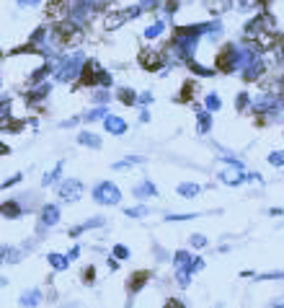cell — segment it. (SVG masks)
Wrapping results in <instances>:
<instances>
[{"instance_id":"cell-49","label":"cell","mask_w":284,"mask_h":308,"mask_svg":"<svg viewBox=\"0 0 284 308\" xmlns=\"http://www.w3.org/2000/svg\"><path fill=\"white\" fill-rule=\"evenodd\" d=\"M140 101H142V104H150V101H152V94H142Z\"/></svg>"},{"instance_id":"cell-44","label":"cell","mask_w":284,"mask_h":308,"mask_svg":"<svg viewBox=\"0 0 284 308\" xmlns=\"http://www.w3.org/2000/svg\"><path fill=\"white\" fill-rule=\"evenodd\" d=\"M165 11L168 13H176L179 11V0H165Z\"/></svg>"},{"instance_id":"cell-22","label":"cell","mask_w":284,"mask_h":308,"mask_svg":"<svg viewBox=\"0 0 284 308\" xmlns=\"http://www.w3.org/2000/svg\"><path fill=\"white\" fill-rule=\"evenodd\" d=\"M179 194L186 197V200H191V197L199 194V184H189V182H184V184H179Z\"/></svg>"},{"instance_id":"cell-8","label":"cell","mask_w":284,"mask_h":308,"mask_svg":"<svg viewBox=\"0 0 284 308\" xmlns=\"http://www.w3.org/2000/svg\"><path fill=\"white\" fill-rule=\"evenodd\" d=\"M140 65L145 70H160L163 68V55L158 50H142L140 52Z\"/></svg>"},{"instance_id":"cell-43","label":"cell","mask_w":284,"mask_h":308,"mask_svg":"<svg viewBox=\"0 0 284 308\" xmlns=\"http://www.w3.org/2000/svg\"><path fill=\"white\" fill-rule=\"evenodd\" d=\"M3 259H8V261H18V251H16V249H3Z\"/></svg>"},{"instance_id":"cell-37","label":"cell","mask_w":284,"mask_h":308,"mask_svg":"<svg viewBox=\"0 0 284 308\" xmlns=\"http://www.w3.org/2000/svg\"><path fill=\"white\" fill-rule=\"evenodd\" d=\"M189 68H191V70H194L196 75H212V73H214V70H207V68H202V65L191 62V60H189Z\"/></svg>"},{"instance_id":"cell-26","label":"cell","mask_w":284,"mask_h":308,"mask_svg":"<svg viewBox=\"0 0 284 308\" xmlns=\"http://www.w3.org/2000/svg\"><path fill=\"white\" fill-rule=\"evenodd\" d=\"M49 70H52V65H49V62H47V65H41V68H39V70L29 78V83H39L41 78H47V75H49Z\"/></svg>"},{"instance_id":"cell-28","label":"cell","mask_w":284,"mask_h":308,"mask_svg":"<svg viewBox=\"0 0 284 308\" xmlns=\"http://www.w3.org/2000/svg\"><path fill=\"white\" fill-rule=\"evenodd\" d=\"M204 104H207V109H209V112H217V109H220V96H217V94H209Z\"/></svg>"},{"instance_id":"cell-38","label":"cell","mask_w":284,"mask_h":308,"mask_svg":"<svg viewBox=\"0 0 284 308\" xmlns=\"http://www.w3.org/2000/svg\"><path fill=\"white\" fill-rule=\"evenodd\" d=\"M142 161H145L142 156H132V158H127V161H119L114 168H124V166H129V163H142Z\"/></svg>"},{"instance_id":"cell-45","label":"cell","mask_w":284,"mask_h":308,"mask_svg":"<svg viewBox=\"0 0 284 308\" xmlns=\"http://www.w3.org/2000/svg\"><path fill=\"white\" fill-rule=\"evenodd\" d=\"M189 217H196V215H189V212H184V215H165V220H189Z\"/></svg>"},{"instance_id":"cell-25","label":"cell","mask_w":284,"mask_h":308,"mask_svg":"<svg viewBox=\"0 0 284 308\" xmlns=\"http://www.w3.org/2000/svg\"><path fill=\"white\" fill-rule=\"evenodd\" d=\"M119 101L122 104H135L137 101V94L132 91V88H122V91H119Z\"/></svg>"},{"instance_id":"cell-27","label":"cell","mask_w":284,"mask_h":308,"mask_svg":"<svg viewBox=\"0 0 284 308\" xmlns=\"http://www.w3.org/2000/svg\"><path fill=\"white\" fill-rule=\"evenodd\" d=\"M163 29H165V26L160 24V21H158V24H152V26H147V29H145V39H155V36H160Z\"/></svg>"},{"instance_id":"cell-36","label":"cell","mask_w":284,"mask_h":308,"mask_svg":"<svg viewBox=\"0 0 284 308\" xmlns=\"http://www.w3.org/2000/svg\"><path fill=\"white\" fill-rule=\"evenodd\" d=\"M111 254H114L117 259H129V249H127V246H122V244H117Z\"/></svg>"},{"instance_id":"cell-10","label":"cell","mask_w":284,"mask_h":308,"mask_svg":"<svg viewBox=\"0 0 284 308\" xmlns=\"http://www.w3.org/2000/svg\"><path fill=\"white\" fill-rule=\"evenodd\" d=\"M103 127L111 132V135H124V132H127V122L119 119V117H114V114H108V117L103 119Z\"/></svg>"},{"instance_id":"cell-32","label":"cell","mask_w":284,"mask_h":308,"mask_svg":"<svg viewBox=\"0 0 284 308\" xmlns=\"http://www.w3.org/2000/svg\"><path fill=\"white\" fill-rule=\"evenodd\" d=\"M248 104H253L251 96H248V94H240V96H238V112H246Z\"/></svg>"},{"instance_id":"cell-48","label":"cell","mask_w":284,"mask_h":308,"mask_svg":"<svg viewBox=\"0 0 284 308\" xmlns=\"http://www.w3.org/2000/svg\"><path fill=\"white\" fill-rule=\"evenodd\" d=\"M155 3H158V0H142V8L147 11V8H155Z\"/></svg>"},{"instance_id":"cell-17","label":"cell","mask_w":284,"mask_h":308,"mask_svg":"<svg viewBox=\"0 0 284 308\" xmlns=\"http://www.w3.org/2000/svg\"><path fill=\"white\" fill-rule=\"evenodd\" d=\"M196 117H199V135H207L209 127H212V117H209V112H204V109H196Z\"/></svg>"},{"instance_id":"cell-21","label":"cell","mask_w":284,"mask_h":308,"mask_svg":"<svg viewBox=\"0 0 284 308\" xmlns=\"http://www.w3.org/2000/svg\"><path fill=\"white\" fill-rule=\"evenodd\" d=\"M47 259H49V264H52L54 270H68V264L73 261L70 256H62V254H49Z\"/></svg>"},{"instance_id":"cell-5","label":"cell","mask_w":284,"mask_h":308,"mask_svg":"<svg viewBox=\"0 0 284 308\" xmlns=\"http://www.w3.org/2000/svg\"><path fill=\"white\" fill-rule=\"evenodd\" d=\"M96 6H101V0H75L73 8H70V18L80 24V21H85L93 11H98Z\"/></svg>"},{"instance_id":"cell-47","label":"cell","mask_w":284,"mask_h":308,"mask_svg":"<svg viewBox=\"0 0 284 308\" xmlns=\"http://www.w3.org/2000/svg\"><path fill=\"white\" fill-rule=\"evenodd\" d=\"M41 0H18V6H39Z\"/></svg>"},{"instance_id":"cell-35","label":"cell","mask_w":284,"mask_h":308,"mask_svg":"<svg viewBox=\"0 0 284 308\" xmlns=\"http://www.w3.org/2000/svg\"><path fill=\"white\" fill-rule=\"evenodd\" d=\"M191 246H196V249H204V246H207V238H204L202 233H194V236H191Z\"/></svg>"},{"instance_id":"cell-51","label":"cell","mask_w":284,"mask_h":308,"mask_svg":"<svg viewBox=\"0 0 284 308\" xmlns=\"http://www.w3.org/2000/svg\"><path fill=\"white\" fill-rule=\"evenodd\" d=\"M269 215H274V217H276V215H281V207H271V210H269Z\"/></svg>"},{"instance_id":"cell-12","label":"cell","mask_w":284,"mask_h":308,"mask_svg":"<svg viewBox=\"0 0 284 308\" xmlns=\"http://www.w3.org/2000/svg\"><path fill=\"white\" fill-rule=\"evenodd\" d=\"M60 220V210H57V205H47L44 210H41V226H54Z\"/></svg>"},{"instance_id":"cell-23","label":"cell","mask_w":284,"mask_h":308,"mask_svg":"<svg viewBox=\"0 0 284 308\" xmlns=\"http://www.w3.org/2000/svg\"><path fill=\"white\" fill-rule=\"evenodd\" d=\"M0 212H3V217H18L21 215V205L18 202H3Z\"/></svg>"},{"instance_id":"cell-42","label":"cell","mask_w":284,"mask_h":308,"mask_svg":"<svg viewBox=\"0 0 284 308\" xmlns=\"http://www.w3.org/2000/svg\"><path fill=\"white\" fill-rule=\"evenodd\" d=\"M93 101H96V104H106V101H108V91H96V94H93Z\"/></svg>"},{"instance_id":"cell-30","label":"cell","mask_w":284,"mask_h":308,"mask_svg":"<svg viewBox=\"0 0 284 308\" xmlns=\"http://www.w3.org/2000/svg\"><path fill=\"white\" fill-rule=\"evenodd\" d=\"M60 171H62V163H57V168H54L52 173H47L44 179H41V184H44V187H49L52 182H57V176H60Z\"/></svg>"},{"instance_id":"cell-16","label":"cell","mask_w":284,"mask_h":308,"mask_svg":"<svg viewBox=\"0 0 284 308\" xmlns=\"http://www.w3.org/2000/svg\"><path fill=\"white\" fill-rule=\"evenodd\" d=\"M98 226H103V217H93V220H85L83 226H78V228H73V231H70V236H73V238H78V236H80L83 231H88V228H98Z\"/></svg>"},{"instance_id":"cell-9","label":"cell","mask_w":284,"mask_h":308,"mask_svg":"<svg viewBox=\"0 0 284 308\" xmlns=\"http://www.w3.org/2000/svg\"><path fill=\"white\" fill-rule=\"evenodd\" d=\"M96 78H98V65H96L93 60H88V62L83 65L80 83H83V85H93V83H96Z\"/></svg>"},{"instance_id":"cell-6","label":"cell","mask_w":284,"mask_h":308,"mask_svg":"<svg viewBox=\"0 0 284 308\" xmlns=\"http://www.w3.org/2000/svg\"><path fill=\"white\" fill-rule=\"evenodd\" d=\"M235 62H238V47L228 44V47H222V52L217 55L214 68H217V70H222V73H230V70H235Z\"/></svg>"},{"instance_id":"cell-20","label":"cell","mask_w":284,"mask_h":308,"mask_svg":"<svg viewBox=\"0 0 284 308\" xmlns=\"http://www.w3.org/2000/svg\"><path fill=\"white\" fill-rule=\"evenodd\" d=\"M220 179H222L225 184L238 187V184H243V179H246V176H243V173H238V171H222V173H220Z\"/></svg>"},{"instance_id":"cell-40","label":"cell","mask_w":284,"mask_h":308,"mask_svg":"<svg viewBox=\"0 0 284 308\" xmlns=\"http://www.w3.org/2000/svg\"><path fill=\"white\" fill-rule=\"evenodd\" d=\"M256 6V0H238V11H251Z\"/></svg>"},{"instance_id":"cell-19","label":"cell","mask_w":284,"mask_h":308,"mask_svg":"<svg viewBox=\"0 0 284 308\" xmlns=\"http://www.w3.org/2000/svg\"><path fill=\"white\" fill-rule=\"evenodd\" d=\"M147 280H150L147 272H137V275H132V280H129V293H137Z\"/></svg>"},{"instance_id":"cell-24","label":"cell","mask_w":284,"mask_h":308,"mask_svg":"<svg viewBox=\"0 0 284 308\" xmlns=\"http://www.w3.org/2000/svg\"><path fill=\"white\" fill-rule=\"evenodd\" d=\"M108 117V109L106 106H98V109H93V112H88L83 119H88V122H96V119H106Z\"/></svg>"},{"instance_id":"cell-29","label":"cell","mask_w":284,"mask_h":308,"mask_svg":"<svg viewBox=\"0 0 284 308\" xmlns=\"http://www.w3.org/2000/svg\"><path fill=\"white\" fill-rule=\"evenodd\" d=\"M39 303V293L36 290H31V293H26L24 298H21V305H36Z\"/></svg>"},{"instance_id":"cell-11","label":"cell","mask_w":284,"mask_h":308,"mask_svg":"<svg viewBox=\"0 0 284 308\" xmlns=\"http://www.w3.org/2000/svg\"><path fill=\"white\" fill-rule=\"evenodd\" d=\"M124 21H129L124 11H119V13H108V16L103 18V29H108V31H117V29L124 24Z\"/></svg>"},{"instance_id":"cell-4","label":"cell","mask_w":284,"mask_h":308,"mask_svg":"<svg viewBox=\"0 0 284 308\" xmlns=\"http://www.w3.org/2000/svg\"><path fill=\"white\" fill-rule=\"evenodd\" d=\"M93 200L101 202V205H119L122 194H119L117 184H111V182H101V184L93 189Z\"/></svg>"},{"instance_id":"cell-2","label":"cell","mask_w":284,"mask_h":308,"mask_svg":"<svg viewBox=\"0 0 284 308\" xmlns=\"http://www.w3.org/2000/svg\"><path fill=\"white\" fill-rule=\"evenodd\" d=\"M83 29H80V24L78 21H62V24H57L54 29H52V41H54V47H60V50H68V47H78V44L83 41Z\"/></svg>"},{"instance_id":"cell-33","label":"cell","mask_w":284,"mask_h":308,"mask_svg":"<svg viewBox=\"0 0 284 308\" xmlns=\"http://www.w3.org/2000/svg\"><path fill=\"white\" fill-rule=\"evenodd\" d=\"M96 83H101L103 88H108V85H111V73H106V70H98V78H96Z\"/></svg>"},{"instance_id":"cell-7","label":"cell","mask_w":284,"mask_h":308,"mask_svg":"<svg viewBox=\"0 0 284 308\" xmlns=\"http://www.w3.org/2000/svg\"><path fill=\"white\" fill-rule=\"evenodd\" d=\"M57 194L62 197V200H68V202H75L78 197L83 194V184L75 182V179H68V182H62V184H60Z\"/></svg>"},{"instance_id":"cell-46","label":"cell","mask_w":284,"mask_h":308,"mask_svg":"<svg viewBox=\"0 0 284 308\" xmlns=\"http://www.w3.org/2000/svg\"><path fill=\"white\" fill-rule=\"evenodd\" d=\"M16 182H21V173H16V176H13V179H8V182L3 184V189H8V187H13Z\"/></svg>"},{"instance_id":"cell-13","label":"cell","mask_w":284,"mask_h":308,"mask_svg":"<svg viewBox=\"0 0 284 308\" xmlns=\"http://www.w3.org/2000/svg\"><path fill=\"white\" fill-rule=\"evenodd\" d=\"M194 261H196V259H191V254H189V251H179V254H176V259H173L176 270H191V272H194Z\"/></svg>"},{"instance_id":"cell-31","label":"cell","mask_w":284,"mask_h":308,"mask_svg":"<svg viewBox=\"0 0 284 308\" xmlns=\"http://www.w3.org/2000/svg\"><path fill=\"white\" fill-rule=\"evenodd\" d=\"M124 215L127 217H142V215H147V207H127Z\"/></svg>"},{"instance_id":"cell-39","label":"cell","mask_w":284,"mask_h":308,"mask_svg":"<svg viewBox=\"0 0 284 308\" xmlns=\"http://www.w3.org/2000/svg\"><path fill=\"white\" fill-rule=\"evenodd\" d=\"M191 96H194V85H191V83H186V85H184V94L179 96V101H189Z\"/></svg>"},{"instance_id":"cell-14","label":"cell","mask_w":284,"mask_h":308,"mask_svg":"<svg viewBox=\"0 0 284 308\" xmlns=\"http://www.w3.org/2000/svg\"><path fill=\"white\" fill-rule=\"evenodd\" d=\"M49 91H52V85L49 83H41V85H36L34 91L26 96V101L29 104H34V101H39V99H44V96H49Z\"/></svg>"},{"instance_id":"cell-3","label":"cell","mask_w":284,"mask_h":308,"mask_svg":"<svg viewBox=\"0 0 284 308\" xmlns=\"http://www.w3.org/2000/svg\"><path fill=\"white\" fill-rule=\"evenodd\" d=\"M83 65H85V55H83V52H75V55H70V57H65V60L60 62V68H57V80H62V83L75 80V78L83 73Z\"/></svg>"},{"instance_id":"cell-50","label":"cell","mask_w":284,"mask_h":308,"mask_svg":"<svg viewBox=\"0 0 284 308\" xmlns=\"http://www.w3.org/2000/svg\"><path fill=\"white\" fill-rule=\"evenodd\" d=\"M78 254H80V246H75V249H73L68 256H70V259H78Z\"/></svg>"},{"instance_id":"cell-18","label":"cell","mask_w":284,"mask_h":308,"mask_svg":"<svg viewBox=\"0 0 284 308\" xmlns=\"http://www.w3.org/2000/svg\"><path fill=\"white\" fill-rule=\"evenodd\" d=\"M78 140H80V145H88V148H101V138H98V135H93V132H80V135H78Z\"/></svg>"},{"instance_id":"cell-34","label":"cell","mask_w":284,"mask_h":308,"mask_svg":"<svg viewBox=\"0 0 284 308\" xmlns=\"http://www.w3.org/2000/svg\"><path fill=\"white\" fill-rule=\"evenodd\" d=\"M269 163H271V166H284V150L271 153V156H269Z\"/></svg>"},{"instance_id":"cell-41","label":"cell","mask_w":284,"mask_h":308,"mask_svg":"<svg viewBox=\"0 0 284 308\" xmlns=\"http://www.w3.org/2000/svg\"><path fill=\"white\" fill-rule=\"evenodd\" d=\"M93 280H96V270H93V267H88V270L83 272V282H88V285H91Z\"/></svg>"},{"instance_id":"cell-15","label":"cell","mask_w":284,"mask_h":308,"mask_svg":"<svg viewBox=\"0 0 284 308\" xmlns=\"http://www.w3.org/2000/svg\"><path fill=\"white\" fill-rule=\"evenodd\" d=\"M155 194H158V189H155V184H150V182H142V184L135 187V197H140V200H145V197H155Z\"/></svg>"},{"instance_id":"cell-1","label":"cell","mask_w":284,"mask_h":308,"mask_svg":"<svg viewBox=\"0 0 284 308\" xmlns=\"http://www.w3.org/2000/svg\"><path fill=\"white\" fill-rule=\"evenodd\" d=\"M274 29H276L274 18L269 13H261V16H256L251 24L246 26V36L253 39L261 50H269L274 44Z\"/></svg>"},{"instance_id":"cell-52","label":"cell","mask_w":284,"mask_h":308,"mask_svg":"<svg viewBox=\"0 0 284 308\" xmlns=\"http://www.w3.org/2000/svg\"><path fill=\"white\" fill-rule=\"evenodd\" d=\"M281 83H284V78H281Z\"/></svg>"}]
</instances>
